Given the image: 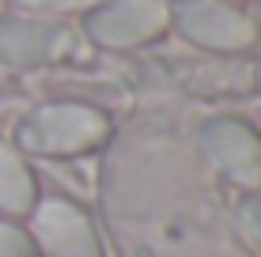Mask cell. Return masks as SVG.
Returning a JSON list of instances; mask_svg holds the SVG:
<instances>
[{"label":"cell","mask_w":261,"mask_h":257,"mask_svg":"<svg viewBox=\"0 0 261 257\" xmlns=\"http://www.w3.org/2000/svg\"><path fill=\"white\" fill-rule=\"evenodd\" d=\"M15 140L27 155L42 159L87 155L110 140V118L87 102H46L19 121Z\"/></svg>","instance_id":"1"},{"label":"cell","mask_w":261,"mask_h":257,"mask_svg":"<svg viewBox=\"0 0 261 257\" xmlns=\"http://www.w3.org/2000/svg\"><path fill=\"white\" fill-rule=\"evenodd\" d=\"M170 23L182 38L212 53H242L257 42V26L242 8L223 0H174Z\"/></svg>","instance_id":"2"},{"label":"cell","mask_w":261,"mask_h":257,"mask_svg":"<svg viewBox=\"0 0 261 257\" xmlns=\"http://www.w3.org/2000/svg\"><path fill=\"white\" fill-rule=\"evenodd\" d=\"M34 250L46 257H106L95 219L68 197H46L34 205Z\"/></svg>","instance_id":"3"},{"label":"cell","mask_w":261,"mask_h":257,"mask_svg":"<svg viewBox=\"0 0 261 257\" xmlns=\"http://www.w3.org/2000/svg\"><path fill=\"white\" fill-rule=\"evenodd\" d=\"M170 26L167 0H102L87 15V34L106 49H137Z\"/></svg>","instance_id":"4"},{"label":"cell","mask_w":261,"mask_h":257,"mask_svg":"<svg viewBox=\"0 0 261 257\" xmlns=\"http://www.w3.org/2000/svg\"><path fill=\"white\" fill-rule=\"evenodd\" d=\"M201 152L231 185L261 189V132L239 118H216L201 129Z\"/></svg>","instance_id":"5"},{"label":"cell","mask_w":261,"mask_h":257,"mask_svg":"<svg viewBox=\"0 0 261 257\" xmlns=\"http://www.w3.org/2000/svg\"><path fill=\"white\" fill-rule=\"evenodd\" d=\"M72 53V31L42 19H0V61L8 68H42Z\"/></svg>","instance_id":"6"},{"label":"cell","mask_w":261,"mask_h":257,"mask_svg":"<svg viewBox=\"0 0 261 257\" xmlns=\"http://www.w3.org/2000/svg\"><path fill=\"white\" fill-rule=\"evenodd\" d=\"M38 205V178L31 163L0 140V212L8 216H31Z\"/></svg>","instance_id":"7"},{"label":"cell","mask_w":261,"mask_h":257,"mask_svg":"<svg viewBox=\"0 0 261 257\" xmlns=\"http://www.w3.org/2000/svg\"><path fill=\"white\" fill-rule=\"evenodd\" d=\"M0 257H38L31 231H23L12 219H0Z\"/></svg>","instance_id":"8"},{"label":"cell","mask_w":261,"mask_h":257,"mask_svg":"<svg viewBox=\"0 0 261 257\" xmlns=\"http://www.w3.org/2000/svg\"><path fill=\"white\" fill-rule=\"evenodd\" d=\"M239 227L261 250V193H246V197L239 201Z\"/></svg>","instance_id":"9"},{"label":"cell","mask_w":261,"mask_h":257,"mask_svg":"<svg viewBox=\"0 0 261 257\" xmlns=\"http://www.w3.org/2000/svg\"><path fill=\"white\" fill-rule=\"evenodd\" d=\"M27 8H42V12H87V8H98L102 0H19Z\"/></svg>","instance_id":"10"},{"label":"cell","mask_w":261,"mask_h":257,"mask_svg":"<svg viewBox=\"0 0 261 257\" xmlns=\"http://www.w3.org/2000/svg\"><path fill=\"white\" fill-rule=\"evenodd\" d=\"M254 26H257V31H261V4H257V19H254Z\"/></svg>","instance_id":"11"},{"label":"cell","mask_w":261,"mask_h":257,"mask_svg":"<svg viewBox=\"0 0 261 257\" xmlns=\"http://www.w3.org/2000/svg\"><path fill=\"white\" fill-rule=\"evenodd\" d=\"M0 12H4V0H0Z\"/></svg>","instance_id":"12"}]
</instances>
